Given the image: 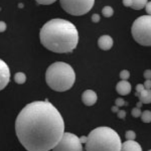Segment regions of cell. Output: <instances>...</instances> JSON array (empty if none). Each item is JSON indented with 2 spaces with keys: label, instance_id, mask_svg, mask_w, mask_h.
<instances>
[{
  "label": "cell",
  "instance_id": "obj_26",
  "mask_svg": "<svg viewBox=\"0 0 151 151\" xmlns=\"http://www.w3.org/2000/svg\"><path fill=\"white\" fill-rule=\"evenodd\" d=\"M92 21H93V22H95V23H97V22H99L100 21V15L99 14H93V15H92Z\"/></svg>",
  "mask_w": 151,
  "mask_h": 151
},
{
  "label": "cell",
  "instance_id": "obj_12",
  "mask_svg": "<svg viewBox=\"0 0 151 151\" xmlns=\"http://www.w3.org/2000/svg\"><path fill=\"white\" fill-rule=\"evenodd\" d=\"M120 151H142V148L139 145V143H137L136 141L127 140L121 145Z\"/></svg>",
  "mask_w": 151,
  "mask_h": 151
},
{
  "label": "cell",
  "instance_id": "obj_20",
  "mask_svg": "<svg viewBox=\"0 0 151 151\" xmlns=\"http://www.w3.org/2000/svg\"><path fill=\"white\" fill-rule=\"evenodd\" d=\"M38 4H42V5H50V4L55 3L57 0H35Z\"/></svg>",
  "mask_w": 151,
  "mask_h": 151
},
{
  "label": "cell",
  "instance_id": "obj_3",
  "mask_svg": "<svg viewBox=\"0 0 151 151\" xmlns=\"http://www.w3.org/2000/svg\"><path fill=\"white\" fill-rule=\"evenodd\" d=\"M121 138L114 129L98 127L90 132L85 142L86 151H120Z\"/></svg>",
  "mask_w": 151,
  "mask_h": 151
},
{
  "label": "cell",
  "instance_id": "obj_32",
  "mask_svg": "<svg viewBox=\"0 0 151 151\" xmlns=\"http://www.w3.org/2000/svg\"><path fill=\"white\" fill-rule=\"evenodd\" d=\"M111 110H112V112H113V113H117V112L119 111V109H118V107H117V106H113V107H112Z\"/></svg>",
  "mask_w": 151,
  "mask_h": 151
},
{
  "label": "cell",
  "instance_id": "obj_33",
  "mask_svg": "<svg viewBox=\"0 0 151 151\" xmlns=\"http://www.w3.org/2000/svg\"><path fill=\"white\" fill-rule=\"evenodd\" d=\"M142 106H143V105H142V103H141L140 101L138 102V103H137V108H141V107H142Z\"/></svg>",
  "mask_w": 151,
  "mask_h": 151
},
{
  "label": "cell",
  "instance_id": "obj_34",
  "mask_svg": "<svg viewBox=\"0 0 151 151\" xmlns=\"http://www.w3.org/2000/svg\"><path fill=\"white\" fill-rule=\"evenodd\" d=\"M148 151H151V150H148Z\"/></svg>",
  "mask_w": 151,
  "mask_h": 151
},
{
  "label": "cell",
  "instance_id": "obj_24",
  "mask_svg": "<svg viewBox=\"0 0 151 151\" xmlns=\"http://www.w3.org/2000/svg\"><path fill=\"white\" fill-rule=\"evenodd\" d=\"M142 90H144V86H143L142 84H138L137 86H136V96H138V94H139Z\"/></svg>",
  "mask_w": 151,
  "mask_h": 151
},
{
  "label": "cell",
  "instance_id": "obj_27",
  "mask_svg": "<svg viewBox=\"0 0 151 151\" xmlns=\"http://www.w3.org/2000/svg\"><path fill=\"white\" fill-rule=\"evenodd\" d=\"M146 11H147V15H150V12H151V3L150 2H147L146 3V5L144 6Z\"/></svg>",
  "mask_w": 151,
  "mask_h": 151
},
{
  "label": "cell",
  "instance_id": "obj_25",
  "mask_svg": "<svg viewBox=\"0 0 151 151\" xmlns=\"http://www.w3.org/2000/svg\"><path fill=\"white\" fill-rule=\"evenodd\" d=\"M6 23L4 21H0V32H4L6 30Z\"/></svg>",
  "mask_w": 151,
  "mask_h": 151
},
{
  "label": "cell",
  "instance_id": "obj_28",
  "mask_svg": "<svg viewBox=\"0 0 151 151\" xmlns=\"http://www.w3.org/2000/svg\"><path fill=\"white\" fill-rule=\"evenodd\" d=\"M150 77H151V70H146L144 72V78L146 80H150Z\"/></svg>",
  "mask_w": 151,
  "mask_h": 151
},
{
  "label": "cell",
  "instance_id": "obj_18",
  "mask_svg": "<svg viewBox=\"0 0 151 151\" xmlns=\"http://www.w3.org/2000/svg\"><path fill=\"white\" fill-rule=\"evenodd\" d=\"M120 78H121V80H122V81H127L129 78H130V73H129V70H121Z\"/></svg>",
  "mask_w": 151,
  "mask_h": 151
},
{
  "label": "cell",
  "instance_id": "obj_29",
  "mask_svg": "<svg viewBox=\"0 0 151 151\" xmlns=\"http://www.w3.org/2000/svg\"><path fill=\"white\" fill-rule=\"evenodd\" d=\"M143 86H144V89H149L150 90V88H151V82H150V80H146L145 83L143 84Z\"/></svg>",
  "mask_w": 151,
  "mask_h": 151
},
{
  "label": "cell",
  "instance_id": "obj_16",
  "mask_svg": "<svg viewBox=\"0 0 151 151\" xmlns=\"http://www.w3.org/2000/svg\"><path fill=\"white\" fill-rule=\"evenodd\" d=\"M141 119L144 123L151 122V112L149 110H146L144 112H141Z\"/></svg>",
  "mask_w": 151,
  "mask_h": 151
},
{
  "label": "cell",
  "instance_id": "obj_19",
  "mask_svg": "<svg viewBox=\"0 0 151 151\" xmlns=\"http://www.w3.org/2000/svg\"><path fill=\"white\" fill-rule=\"evenodd\" d=\"M125 137H126V139H127V140H135L136 133L134 132V131H132V130H129V131L126 132Z\"/></svg>",
  "mask_w": 151,
  "mask_h": 151
},
{
  "label": "cell",
  "instance_id": "obj_8",
  "mask_svg": "<svg viewBox=\"0 0 151 151\" xmlns=\"http://www.w3.org/2000/svg\"><path fill=\"white\" fill-rule=\"evenodd\" d=\"M10 81V70L4 60H0V91L5 88Z\"/></svg>",
  "mask_w": 151,
  "mask_h": 151
},
{
  "label": "cell",
  "instance_id": "obj_23",
  "mask_svg": "<svg viewBox=\"0 0 151 151\" xmlns=\"http://www.w3.org/2000/svg\"><path fill=\"white\" fill-rule=\"evenodd\" d=\"M117 116H118V118H120V119H124L126 117V112L124 110L118 111L117 112Z\"/></svg>",
  "mask_w": 151,
  "mask_h": 151
},
{
  "label": "cell",
  "instance_id": "obj_31",
  "mask_svg": "<svg viewBox=\"0 0 151 151\" xmlns=\"http://www.w3.org/2000/svg\"><path fill=\"white\" fill-rule=\"evenodd\" d=\"M79 138H80V141H81L82 144L86 142V140H87V136H82V137H79Z\"/></svg>",
  "mask_w": 151,
  "mask_h": 151
},
{
  "label": "cell",
  "instance_id": "obj_6",
  "mask_svg": "<svg viewBox=\"0 0 151 151\" xmlns=\"http://www.w3.org/2000/svg\"><path fill=\"white\" fill-rule=\"evenodd\" d=\"M60 3L67 13L81 16L93 8L95 0H60Z\"/></svg>",
  "mask_w": 151,
  "mask_h": 151
},
{
  "label": "cell",
  "instance_id": "obj_2",
  "mask_svg": "<svg viewBox=\"0 0 151 151\" xmlns=\"http://www.w3.org/2000/svg\"><path fill=\"white\" fill-rule=\"evenodd\" d=\"M40 42L47 50L57 53L72 52L79 42V33L75 24L65 19L47 21L40 32Z\"/></svg>",
  "mask_w": 151,
  "mask_h": 151
},
{
  "label": "cell",
  "instance_id": "obj_10",
  "mask_svg": "<svg viewBox=\"0 0 151 151\" xmlns=\"http://www.w3.org/2000/svg\"><path fill=\"white\" fill-rule=\"evenodd\" d=\"M98 45L103 50H111L113 47V38L110 35H102L98 40Z\"/></svg>",
  "mask_w": 151,
  "mask_h": 151
},
{
  "label": "cell",
  "instance_id": "obj_13",
  "mask_svg": "<svg viewBox=\"0 0 151 151\" xmlns=\"http://www.w3.org/2000/svg\"><path fill=\"white\" fill-rule=\"evenodd\" d=\"M140 102L142 104H150L151 102V91L149 89H144L138 94Z\"/></svg>",
  "mask_w": 151,
  "mask_h": 151
},
{
  "label": "cell",
  "instance_id": "obj_9",
  "mask_svg": "<svg viewBox=\"0 0 151 151\" xmlns=\"http://www.w3.org/2000/svg\"><path fill=\"white\" fill-rule=\"evenodd\" d=\"M82 101L86 106H93L97 102V94L92 90H86L82 95Z\"/></svg>",
  "mask_w": 151,
  "mask_h": 151
},
{
  "label": "cell",
  "instance_id": "obj_4",
  "mask_svg": "<svg viewBox=\"0 0 151 151\" xmlns=\"http://www.w3.org/2000/svg\"><path fill=\"white\" fill-rule=\"evenodd\" d=\"M45 82L53 91L65 92L74 86L76 82L75 70L67 63H53L47 70Z\"/></svg>",
  "mask_w": 151,
  "mask_h": 151
},
{
  "label": "cell",
  "instance_id": "obj_14",
  "mask_svg": "<svg viewBox=\"0 0 151 151\" xmlns=\"http://www.w3.org/2000/svg\"><path fill=\"white\" fill-rule=\"evenodd\" d=\"M132 1V5L131 8L135 9V10H140V9L144 8V6L147 3V0H131Z\"/></svg>",
  "mask_w": 151,
  "mask_h": 151
},
{
  "label": "cell",
  "instance_id": "obj_7",
  "mask_svg": "<svg viewBox=\"0 0 151 151\" xmlns=\"http://www.w3.org/2000/svg\"><path fill=\"white\" fill-rule=\"evenodd\" d=\"M52 151H83V145L77 135L67 132L64 133L62 139L52 148Z\"/></svg>",
  "mask_w": 151,
  "mask_h": 151
},
{
  "label": "cell",
  "instance_id": "obj_1",
  "mask_svg": "<svg viewBox=\"0 0 151 151\" xmlns=\"http://www.w3.org/2000/svg\"><path fill=\"white\" fill-rule=\"evenodd\" d=\"M19 142L27 151H50L62 139L65 122L60 113L47 100L29 103L15 121Z\"/></svg>",
  "mask_w": 151,
  "mask_h": 151
},
{
  "label": "cell",
  "instance_id": "obj_17",
  "mask_svg": "<svg viewBox=\"0 0 151 151\" xmlns=\"http://www.w3.org/2000/svg\"><path fill=\"white\" fill-rule=\"evenodd\" d=\"M102 14L105 16V17H111L114 14V10L111 6H105L103 9H102Z\"/></svg>",
  "mask_w": 151,
  "mask_h": 151
},
{
  "label": "cell",
  "instance_id": "obj_15",
  "mask_svg": "<svg viewBox=\"0 0 151 151\" xmlns=\"http://www.w3.org/2000/svg\"><path fill=\"white\" fill-rule=\"evenodd\" d=\"M14 81H15L16 84H19V85H22L25 83L26 81V76L24 73H21V72H18L14 75Z\"/></svg>",
  "mask_w": 151,
  "mask_h": 151
},
{
  "label": "cell",
  "instance_id": "obj_22",
  "mask_svg": "<svg viewBox=\"0 0 151 151\" xmlns=\"http://www.w3.org/2000/svg\"><path fill=\"white\" fill-rule=\"evenodd\" d=\"M115 104H116V106H117V107H122V106H124V105H127V103H126V102L124 101V100H123L122 98L116 99Z\"/></svg>",
  "mask_w": 151,
  "mask_h": 151
},
{
  "label": "cell",
  "instance_id": "obj_30",
  "mask_svg": "<svg viewBox=\"0 0 151 151\" xmlns=\"http://www.w3.org/2000/svg\"><path fill=\"white\" fill-rule=\"evenodd\" d=\"M123 4H124V6H126V7H131V5H132V1L131 0H123Z\"/></svg>",
  "mask_w": 151,
  "mask_h": 151
},
{
  "label": "cell",
  "instance_id": "obj_21",
  "mask_svg": "<svg viewBox=\"0 0 151 151\" xmlns=\"http://www.w3.org/2000/svg\"><path fill=\"white\" fill-rule=\"evenodd\" d=\"M131 114H132V116L134 117V118H138V117H140V115H141L140 108H137V107H136V108H133Z\"/></svg>",
  "mask_w": 151,
  "mask_h": 151
},
{
  "label": "cell",
  "instance_id": "obj_11",
  "mask_svg": "<svg viewBox=\"0 0 151 151\" xmlns=\"http://www.w3.org/2000/svg\"><path fill=\"white\" fill-rule=\"evenodd\" d=\"M131 89H132V87H131V84L128 81H120L116 86L117 93L121 95V96L128 95L131 92Z\"/></svg>",
  "mask_w": 151,
  "mask_h": 151
},
{
  "label": "cell",
  "instance_id": "obj_5",
  "mask_svg": "<svg viewBox=\"0 0 151 151\" xmlns=\"http://www.w3.org/2000/svg\"><path fill=\"white\" fill-rule=\"evenodd\" d=\"M131 32L134 40L144 47L151 45V17L150 15L139 16L133 22Z\"/></svg>",
  "mask_w": 151,
  "mask_h": 151
}]
</instances>
